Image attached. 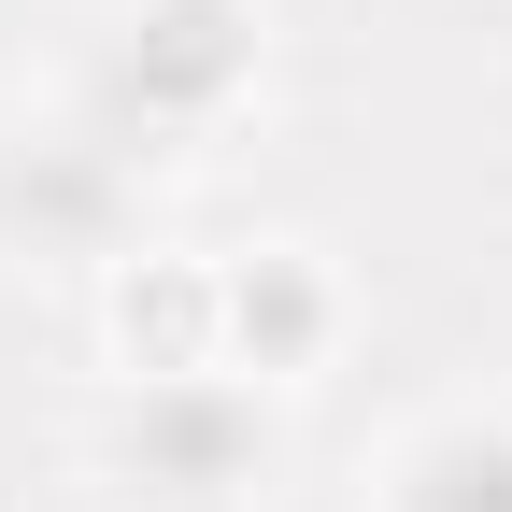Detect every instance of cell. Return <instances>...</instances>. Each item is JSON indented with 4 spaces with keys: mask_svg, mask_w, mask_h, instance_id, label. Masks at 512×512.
<instances>
[{
    "mask_svg": "<svg viewBox=\"0 0 512 512\" xmlns=\"http://www.w3.org/2000/svg\"><path fill=\"white\" fill-rule=\"evenodd\" d=\"M242 72H256V15L242 0H128L86 128L114 157H185V128H214Z\"/></svg>",
    "mask_w": 512,
    "mask_h": 512,
    "instance_id": "obj_1",
    "label": "cell"
},
{
    "mask_svg": "<svg viewBox=\"0 0 512 512\" xmlns=\"http://www.w3.org/2000/svg\"><path fill=\"white\" fill-rule=\"evenodd\" d=\"M114 470H128V498L214 512V498H242L271 470V413H256L242 384H214V370H157L143 399L114 413Z\"/></svg>",
    "mask_w": 512,
    "mask_h": 512,
    "instance_id": "obj_2",
    "label": "cell"
},
{
    "mask_svg": "<svg viewBox=\"0 0 512 512\" xmlns=\"http://www.w3.org/2000/svg\"><path fill=\"white\" fill-rule=\"evenodd\" d=\"M128 214V157L100 128H43V143H0V228L29 256H100Z\"/></svg>",
    "mask_w": 512,
    "mask_h": 512,
    "instance_id": "obj_3",
    "label": "cell"
},
{
    "mask_svg": "<svg viewBox=\"0 0 512 512\" xmlns=\"http://www.w3.org/2000/svg\"><path fill=\"white\" fill-rule=\"evenodd\" d=\"M214 342H228V370L299 384L313 356H328V285H313V256H242V271L214 285Z\"/></svg>",
    "mask_w": 512,
    "mask_h": 512,
    "instance_id": "obj_4",
    "label": "cell"
},
{
    "mask_svg": "<svg viewBox=\"0 0 512 512\" xmlns=\"http://www.w3.org/2000/svg\"><path fill=\"white\" fill-rule=\"evenodd\" d=\"M399 512H512V413H456L399 456Z\"/></svg>",
    "mask_w": 512,
    "mask_h": 512,
    "instance_id": "obj_5",
    "label": "cell"
}]
</instances>
